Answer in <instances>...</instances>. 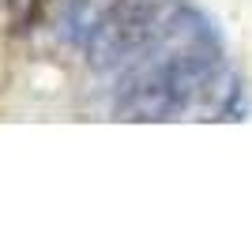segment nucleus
<instances>
[{"instance_id": "obj_1", "label": "nucleus", "mask_w": 252, "mask_h": 252, "mask_svg": "<svg viewBox=\"0 0 252 252\" xmlns=\"http://www.w3.org/2000/svg\"><path fill=\"white\" fill-rule=\"evenodd\" d=\"M117 4L121 0H57V8H61V34L75 45H87L98 27L117 11Z\"/></svg>"}, {"instance_id": "obj_2", "label": "nucleus", "mask_w": 252, "mask_h": 252, "mask_svg": "<svg viewBox=\"0 0 252 252\" xmlns=\"http://www.w3.org/2000/svg\"><path fill=\"white\" fill-rule=\"evenodd\" d=\"M11 11H15V19H19V27H31L34 19H38V11L49 4V0H8Z\"/></svg>"}]
</instances>
